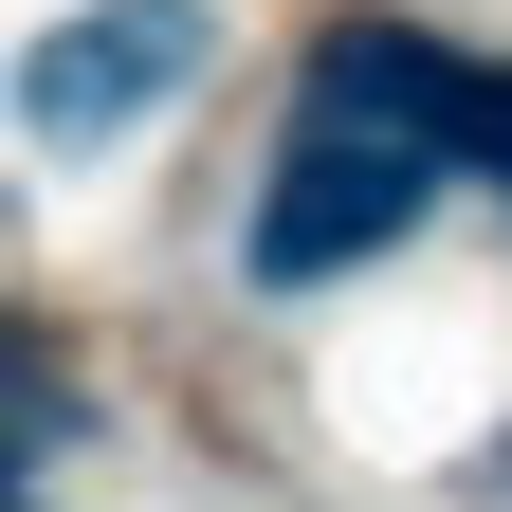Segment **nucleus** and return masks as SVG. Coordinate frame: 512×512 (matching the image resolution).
<instances>
[{
	"label": "nucleus",
	"instance_id": "obj_1",
	"mask_svg": "<svg viewBox=\"0 0 512 512\" xmlns=\"http://www.w3.org/2000/svg\"><path fill=\"white\" fill-rule=\"evenodd\" d=\"M439 202V147L403 110H348V92H293V147L256 183V275H348Z\"/></svg>",
	"mask_w": 512,
	"mask_h": 512
},
{
	"label": "nucleus",
	"instance_id": "obj_2",
	"mask_svg": "<svg viewBox=\"0 0 512 512\" xmlns=\"http://www.w3.org/2000/svg\"><path fill=\"white\" fill-rule=\"evenodd\" d=\"M183 74H202V0H74V19L37 37V74H19V128L37 147H110V128H147Z\"/></svg>",
	"mask_w": 512,
	"mask_h": 512
}]
</instances>
